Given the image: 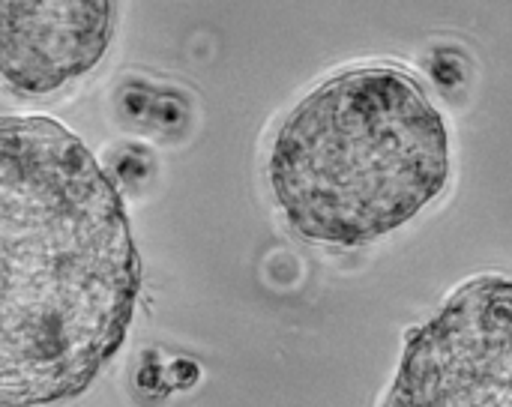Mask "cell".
Returning <instances> with one entry per match:
<instances>
[{
    "mask_svg": "<svg viewBox=\"0 0 512 407\" xmlns=\"http://www.w3.org/2000/svg\"><path fill=\"white\" fill-rule=\"evenodd\" d=\"M141 258L114 180L48 117H0V407L81 396L120 351Z\"/></svg>",
    "mask_w": 512,
    "mask_h": 407,
    "instance_id": "6da1fadb",
    "label": "cell"
},
{
    "mask_svg": "<svg viewBox=\"0 0 512 407\" xmlns=\"http://www.w3.org/2000/svg\"><path fill=\"white\" fill-rule=\"evenodd\" d=\"M384 407H512V279L462 285L405 339Z\"/></svg>",
    "mask_w": 512,
    "mask_h": 407,
    "instance_id": "3957f363",
    "label": "cell"
},
{
    "mask_svg": "<svg viewBox=\"0 0 512 407\" xmlns=\"http://www.w3.org/2000/svg\"><path fill=\"white\" fill-rule=\"evenodd\" d=\"M450 129L420 81L363 66L318 84L276 129L267 183L312 243L369 246L420 216L450 183Z\"/></svg>",
    "mask_w": 512,
    "mask_h": 407,
    "instance_id": "7a4b0ae2",
    "label": "cell"
},
{
    "mask_svg": "<svg viewBox=\"0 0 512 407\" xmlns=\"http://www.w3.org/2000/svg\"><path fill=\"white\" fill-rule=\"evenodd\" d=\"M111 30L105 0H0V78L15 93H54L102 60Z\"/></svg>",
    "mask_w": 512,
    "mask_h": 407,
    "instance_id": "277c9868",
    "label": "cell"
}]
</instances>
